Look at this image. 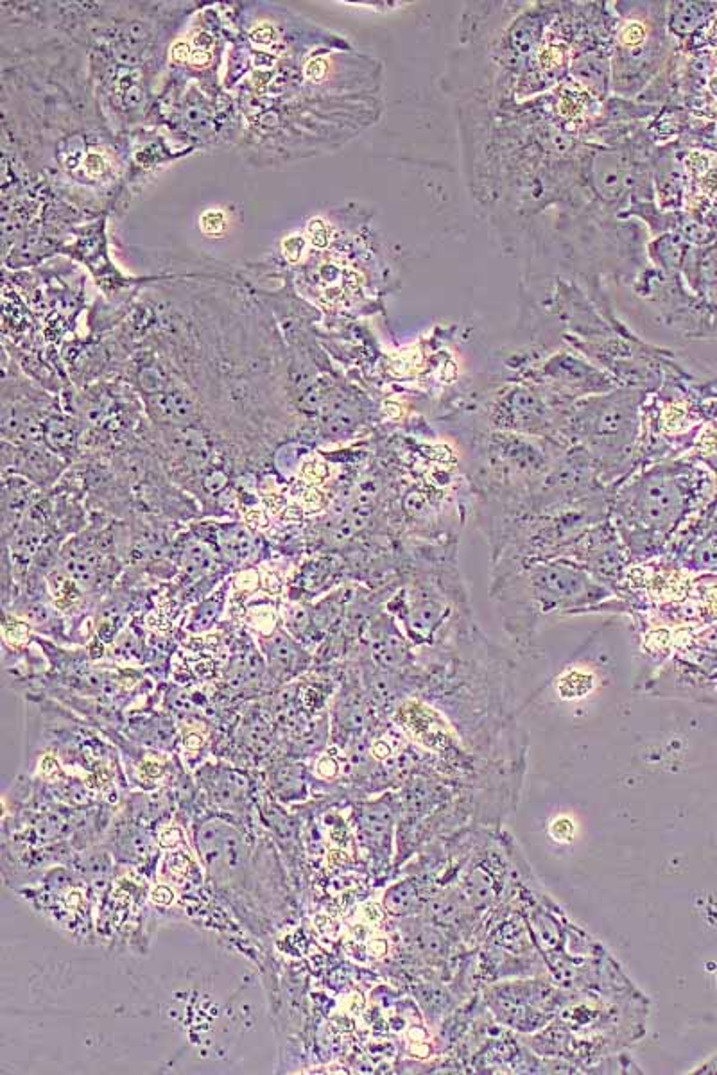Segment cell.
Instances as JSON below:
<instances>
[{
	"mask_svg": "<svg viewBox=\"0 0 717 1075\" xmlns=\"http://www.w3.org/2000/svg\"><path fill=\"white\" fill-rule=\"evenodd\" d=\"M683 506L685 493L673 475L655 472L649 473L646 479L631 488L626 509L631 522L637 520V525L642 529L666 533L678 520Z\"/></svg>",
	"mask_w": 717,
	"mask_h": 1075,
	"instance_id": "cell-1",
	"label": "cell"
},
{
	"mask_svg": "<svg viewBox=\"0 0 717 1075\" xmlns=\"http://www.w3.org/2000/svg\"><path fill=\"white\" fill-rule=\"evenodd\" d=\"M529 590L531 601L540 613L569 610L605 595V590L569 565H545L529 570Z\"/></svg>",
	"mask_w": 717,
	"mask_h": 1075,
	"instance_id": "cell-2",
	"label": "cell"
},
{
	"mask_svg": "<svg viewBox=\"0 0 717 1075\" xmlns=\"http://www.w3.org/2000/svg\"><path fill=\"white\" fill-rule=\"evenodd\" d=\"M581 441L599 459L619 461L635 439V416L621 405H606L578 427Z\"/></svg>",
	"mask_w": 717,
	"mask_h": 1075,
	"instance_id": "cell-3",
	"label": "cell"
},
{
	"mask_svg": "<svg viewBox=\"0 0 717 1075\" xmlns=\"http://www.w3.org/2000/svg\"><path fill=\"white\" fill-rule=\"evenodd\" d=\"M147 411L156 422L174 427H187L196 418V404L182 387L167 386L147 395Z\"/></svg>",
	"mask_w": 717,
	"mask_h": 1075,
	"instance_id": "cell-4",
	"label": "cell"
},
{
	"mask_svg": "<svg viewBox=\"0 0 717 1075\" xmlns=\"http://www.w3.org/2000/svg\"><path fill=\"white\" fill-rule=\"evenodd\" d=\"M203 783L217 807L234 810V812H242V809H246L248 783L234 769H228V767L208 769Z\"/></svg>",
	"mask_w": 717,
	"mask_h": 1075,
	"instance_id": "cell-5",
	"label": "cell"
},
{
	"mask_svg": "<svg viewBox=\"0 0 717 1075\" xmlns=\"http://www.w3.org/2000/svg\"><path fill=\"white\" fill-rule=\"evenodd\" d=\"M393 826V810L382 801L368 803L357 812L359 839L370 852L388 853Z\"/></svg>",
	"mask_w": 717,
	"mask_h": 1075,
	"instance_id": "cell-6",
	"label": "cell"
},
{
	"mask_svg": "<svg viewBox=\"0 0 717 1075\" xmlns=\"http://www.w3.org/2000/svg\"><path fill=\"white\" fill-rule=\"evenodd\" d=\"M35 500V486L27 479L13 477L4 481V497H2V518H4V531H17L22 516L26 515L27 509L33 506Z\"/></svg>",
	"mask_w": 717,
	"mask_h": 1075,
	"instance_id": "cell-7",
	"label": "cell"
},
{
	"mask_svg": "<svg viewBox=\"0 0 717 1075\" xmlns=\"http://www.w3.org/2000/svg\"><path fill=\"white\" fill-rule=\"evenodd\" d=\"M372 654L382 667H398L406 660V645L393 629H377L372 638Z\"/></svg>",
	"mask_w": 717,
	"mask_h": 1075,
	"instance_id": "cell-8",
	"label": "cell"
},
{
	"mask_svg": "<svg viewBox=\"0 0 717 1075\" xmlns=\"http://www.w3.org/2000/svg\"><path fill=\"white\" fill-rule=\"evenodd\" d=\"M101 563L99 552L92 549H79L65 556V568L69 576L76 581L81 588H92L97 583V567Z\"/></svg>",
	"mask_w": 717,
	"mask_h": 1075,
	"instance_id": "cell-9",
	"label": "cell"
},
{
	"mask_svg": "<svg viewBox=\"0 0 717 1075\" xmlns=\"http://www.w3.org/2000/svg\"><path fill=\"white\" fill-rule=\"evenodd\" d=\"M302 653L303 651H300V649H298L286 635H282V633H278L277 637L269 640V662H271V665H273L277 671L284 672V674H291V672L303 669Z\"/></svg>",
	"mask_w": 717,
	"mask_h": 1075,
	"instance_id": "cell-10",
	"label": "cell"
},
{
	"mask_svg": "<svg viewBox=\"0 0 717 1075\" xmlns=\"http://www.w3.org/2000/svg\"><path fill=\"white\" fill-rule=\"evenodd\" d=\"M441 613H443V606L436 597H427L422 595L416 599L413 608H411V619H409V626L416 629L418 635H424L427 637L431 633L434 626L440 622Z\"/></svg>",
	"mask_w": 717,
	"mask_h": 1075,
	"instance_id": "cell-11",
	"label": "cell"
},
{
	"mask_svg": "<svg viewBox=\"0 0 717 1075\" xmlns=\"http://www.w3.org/2000/svg\"><path fill=\"white\" fill-rule=\"evenodd\" d=\"M221 551L230 561H244L255 551V540L244 527H230L221 534Z\"/></svg>",
	"mask_w": 717,
	"mask_h": 1075,
	"instance_id": "cell-12",
	"label": "cell"
},
{
	"mask_svg": "<svg viewBox=\"0 0 717 1075\" xmlns=\"http://www.w3.org/2000/svg\"><path fill=\"white\" fill-rule=\"evenodd\" d=\"M418 891L413 882H398L395 886L389 887L384 896V907L386 911L395 914V916H406L415 912L418 907Z\"/></svg>",
	"mask_w": 717,
	"mask_h": 1075,
	"instance_id": "cell-13",
	"label": "cell"
},
{
	"mask_svg": "<svg viewBox=\"0 0 717 1075\" xmlns=\"http://www.w3.org/2000/svg\"><path fill=\"white\" fill-rule=\"evenodd\" d=\"M42 538H44V531L35 522L18 525L17 531L13 534V543H11L13 554L22 561L33 558L36 551L40 549Z\"/></svg>",
	"mask_w": 717,
	"mask_h": 1075,
	"instance_id": "cell-14",
	"label": "cell"
},
{
	"mask_svg": "<svg viewBox=\"0 0 717 1075\" xmlns=\"http://www.w3.org/2000/svg\"><path fill=\"white\" fill-rule=\"evenodd\" d=\"M20 465L24 468V472H27L29 477H33L36 481L44 482L51 481L56 475H58V461L49 454V452H42V450H27L22 456Z\"/></svg>",
	"mask_w": 717,
	"mask_h": 1075,
	"instance_id": "cell-15",
	"label": "cell"
},
{
	"mask_svg": "<svg viewBox=\"0 0 717 1075\" xmlns=\"http://www.w3.org/2000/svg\"><path fill=\"white\" fill-rule=\"evenodd\" d=\"M45 441L47 445L54 450V452H65L76 445V438H78V430L76 425L69 422V420H63V418H52L45 425Z\"/></svg>",
	"mask_w": 717,
	"mask_h": 1075,
	"instance_id": "cell-16",
	"label": "cell"
},
{
	"mask_svg": "<svg viewBox=\"0 0 717 1075\" xmlns=\"http://www.w3.org/2000/svg\"><path fill=\"white\" fill-rule=\"evenodd\" d=\"M76 866L81 871L83 880L88 878L90 882H99L110 875L112 859H110V853L104 850H88L79 857Z\"/></svg>",
	"mask_w": 717,
	"mask_h": 1075,
	"instance_id": "cell-17",
	"label": "cell"
},
{
	"mask_svg": "<svg viewBox=\"0 0 717 1075\" xmlns=\"http://www.w3.org/2000/svg\"><path fill=\"white\" fill-rule=\"evenodd\" d=\"M214 554L201 543H191L183 554V568L192 577L205 576L214 568Z\"/></svg>",
	"mask_w": 717,
	"mask_h": 1075,
	"instance_id": "cell-18",
	"label": "cell"
},
{
	"mask_svg": "<svg viewBox=\"0 0 717 1075\" xmlns=\"http://www.w3.org/2000/svg\"><path fill=\"white\" fill-rule=\"evenodd\" d=\"M171 445L178 452L189 454V456L201 457L207 454V443H205L203 436L199 434L198 430L187 429V427H180L174 432Z\"/></svg>",
	"mask_w": 717,
	"mask_h": 1075,
	"instance_id": "cell-19",
	"label": "cell"
},
{
	"mask_svg": "<svg viewBox=\"0 0 717 1075\" xmlns=\"http://www.w3.org/2000/svg\"><path fill=\"white\" fill-rule=\"evenodd\" d=\"M646 38V29L639 22H628L621 31V40L624 45H639Z\"/></svg>",
	"mask_w": 717,
	"mask_h": 1075,
	"instance_id": "cell-20",
	"label": "cell"
},
{
	"mask_svg": "<svg viewBox=\"0 0 717 1075\" xmlns=\"http://www.w3.org/2000/svg\"><path fill=\"white\" fill-rule=\"evenodd\" d=\"M226 484V477L221 472H214L208 475L205 479V488L208 491H217L219 488H223Z\"/></svg>",
	"mask_w": 717,
	"mask_h": 1075,
	"instance_id": "cell-21",
	"label": "cell"
},
{
	"mask_svg": "<svg viewBox=\"0 0 717 1075\" xmlns=\"http://www.w3.org/2000/svg\"><path fill=\"white\" fill-rule=\"evenodd\" d=\"M689 164H691L692 169L696 172L707 171V167H709V158L703 155H692Z\"/></svg>",
	"mask_w": 717,
	"mask_h": 1075,
	"instance_id": "cell-22",
	"label": "cell"
},
{
	"mask_svg": "<svg viewBox=\"0 0 717 1075\" xmlns=\"http://www.w3.org/2000/svg\"><path fill=\"white\" fill-rule=\"evenodd\" d=\"M710 38L717 42V18L712 22V27H710Z\"/></svg>",
	"mask_w": 717,
	"mask_h": 1075,
	"instance_id": "cell-23",
	"label": "cell"
},
{
	"mask_svg": "<svg viewBox=\"0 0 717 1075\" xmlns=\"http://www.w3.org/2000/svg\"><path fill=\"white\" fill-rule=\"evenodd\" d=\"M710 90H712V94H717V78L710 81Z\"/></svg>",
	"mask_w": 717,
	"mask_h": 1075,
	"instance_id": "cell-24",
	"label": "cell"
}]
</instances>
